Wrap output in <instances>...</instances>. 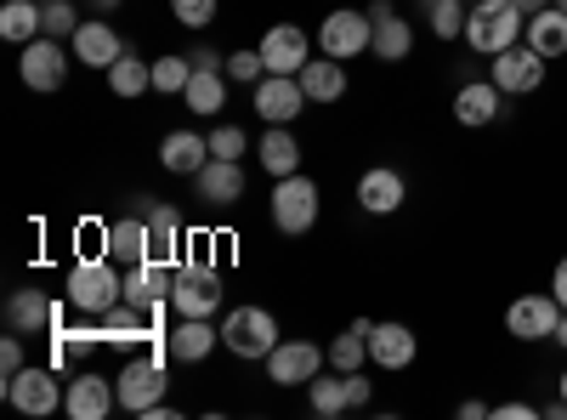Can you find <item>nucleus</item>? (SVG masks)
<instances>
[{"mask_svg": "<svg viewBox=\"0 0 567 420\" xmlns=\"http://www.w3.org/2000/svg\"><path fill=\"white\" fill-rule=\"evenodd\" d=\"M63 296H69L74 313L103 318L109 307L125 301V273H120V262H109V256H80V262L69 267V278H63Z\"/></svg>", "mask_w": 567, "mask_h": 420, "instance_id": "1", "label": "nucleus"}, {"mask_svg": "<svg viewBox=\"0 0 567 420\" xmlns=\"http://www.w3.org/2000/svg\"><path fill=\"white\" fill-rule=\"evenodd\" d=\"M528 29V12L516 0H471V18H465V45L477 58H499L505 45H516Z\"/></svg>", "mask_w": 567, "mask_h": 420, "instance_id": "2", "label": "nucleus"}, {"mask_svg": "<svg viewBox=\"0 0 567 420\" xmlns=\"http://www.w3.org/2000/svg\"><path fill=\"white\" fill-rule=\"evenodd\" d=\"M221 347L233 358H267L278 347V318L267 307H233L221 318Z\"/></svg>", "mask_w": 567, "mask_h": 420, "instance_id": "3", "label": "nucleus"}, {"mask_svg": "<svg viewBox=\"0 0 567 420\" xmlns=\"http://www.w3.org/2000/svg\"><path fill=\"white\" fill-rule=\"evenodd\" d=\"M171 307L182 318H210L221 307V273L199 256V262H182L176 267V285H171Z\"/></svg>", "mask_w": 567, "mask_h": 420, "instance_id": "4", "label": "nucleus"}, {"mask_svg": "<svg viewBox=\"0 0 567 420\" xmlns=\"http://www.w3.org/2000/svg\"><path fill=\"white\" fill-rule=\"evenodd\" d=\"M63 398H69V387L58 381V363L52 369H45V363H23L18 376L7 381V403L18 414H52V409H63Z\"/></svg>", "mask_w": 567, "mask_h": 420, "instance_id": "5", "label": "nucleus"}, {"mask_svg": "<svg viewBox=\"0 0 567 420\" xmlns=\"http://www.w3.org/2000/svg\"><path fill=\"white\" fill-rule=\"evenodd\" d=\"M114 392H120V409H125V414H148V409H154V403L171 392L165 358H159V352H154V358H131V363L120 369Z\"/></svg>", "mask_w": 567, "mask_h": 420, "instance_id": "6", "label": "nucleus"}, {"mask_svg": "<svg viewBox=\"0 0 567 420\" xmlns=\"http://www.w3.org/2000/svg\"><path fill=\"white\" fill-rule=\"evenodd\" d=\"M545 63L550 58H539L528 40H516V45H505L499 58H488V80L505 91V98H528V91L545 85Z\"/></svg>", "mask_w": 567, "mask_h": 420, "instance_id": "7", "label": "nucleus"}, {"mask_svg": "<svg viewBox=\"0 0 567 420\" xmlns=\"http://www.w3.org/2000/svg\"><path fill=\"white\" fill-rule=\"evenodd\" d=\"M318 52L323 58H341V63L374 52V18L369 12H329L323 29H318Z\"/></svg>", "mask_w": 567, "mask_h": 420, "instance_id": "8", "label": "nucleus"}, {"mask_svg": "<svg viewBox=\"0 0 567 420\" xmlns=\"http://www.w3.org/2000/svg\"><path fill=\"white\" fill-rule=\"evenodd\" d=\"M272 222L278 233H307L318 222V182L312 176H278V188H272Z\"/></svg>", "mask_w": 567, "mask_h": 420, "instance_id": "9", "label": "nucleus"}, {"mask_svg": "<svg viewBox=\"0 0 567 420\" xmlns=\"http://www.w3.org/2000/svg\"><path fill=\"white\" fill-rule=\"evenodd\" d=\"M556 324H561V301L545 290V296H516L505 307V330L516 341H556Z\"/></svg>", "mask_w": 567, "mask_h": 420, "instance_id": "10", "label": "nucleus"}, {"mask_svg": "<svg viewBox=\"0 0 567 420\" xmlns=\"http://www.w3.org/2000/svg\"><path fill=\"white\" fill-rule=\"evenodd\" d=\"M18 74H23V85H29V91H63V80H69V52H63V45H58L52 34H40V40H29V45H23Z\"/></svg>", "mask_w": 567, "mask_h": 420, "instance_id": "11", "label": "nucleus"}, {"mask_svg": "<svg viewBox=\"0 0 567 420\" xmlns=\"http://www.w3.org/2000/svg\"><path fill=\"white\" fill-rule=\"evenodd\" d=\"M323 358H329V352H318L312 341H278V347L267 352V381H272V387H307L318 369H323Z\"/></svg>", "mask_w": 567, "mask_h": 420, "instance_id": "12", "label": "nucleus"}, {"mask_svg": "<svg viewBox=\"0 0 567 420\" xmlns=\"http://www.w3.org/2000/svg\"><path fill=\"white\" fill-rule=\"evenodd\" d=\"M103 256L120 262V267H136V262H148L154 256V233H148V216L142 211H125L109 222V239H103Z\"/></svg>", "mask_w": 567, "mask_h": 420, "instance_id": "13", "label": "nucleus"}, {"mask_svg": "<svg viewBox=\"0 0 567 420\" xmlns=\"http://www.w3.org/2000/svg\"><path fill=\"white\" fill-rule=\"evenodd\" d=\"M301 109H307V91H301L296 74H261L256 80V114L267 125H290Z\"/></svg>", "mask_w": 567, "mask_h": 420, "instance_id": "14", "label": "nucleus"}, {"mask_svg": "<svg viewBox=\"0 0 567 420\" xmlns=\"http://www.w3.org/2000/svg\"><path fill=\"white\" fill-rule=\"evenodd\" d=\"M261 58H267V74H301L312 63V45H307V29L296 23H272L261 34Z\"/></svg>", "mask_w": 567, "mask_h": 420, "instance_id": "15", "label": "nucleus"}, {"mask_svg": "<svg viewBox=\"0 0 567 420\" xmlns=\"http://www.w3.org/2000/svg\"><path fill=\"white\" fill-rule=\"evenodd\" d=\"M63 409H69L74 420H103V414H114V409H120V392H114V381H109V376H97V369H80V376L69 381Z\"/></svg>", "mask_w": 567, "mask_h": 420, "instance_id": "16", "label": "nucleus"}, {"mask_svg": "<svg viewBox=\"0 0 567 420\" xmlns=\"http://www.w3.org/2000/svg\"><path fill=\"white\" fill-rule=\"evenodd\" d=\"M69 45H74V58H80V69H114V58L125 52L120 45V34H114V23H103V18H85L74 34H69Z\"/></svg>", "mask_w": 567, "mask_h": 420, "instance_id": "17", "label": "nucleus"}, {"mask_svg": "<svg viewBox=\"0 0 567 420\" xmlns=\"http://www.w3.org/2000/svg\"><path fill=\"white\" fill-rule=\"evenodd\" d=\"M171 285H176V262H165V256H148V262L125 267V301L159 307V301H171Z\"/></svg>", "mask_w": 567, "mask_h": 420, "instance_id": "18", "label": "nucleus"}, {"mask_svg": "<svg viewBox=\"0 0 567 420\" xmlns=\"http://www.w3.org/2000/svg\"><path fill=\"white\" fill-rule=\"evenodd\" d=\"M414 352H420V341H414L409 324H374V330H369V363H374V369H386V376L409 369Z\"/></svg>", "mask_w": 567, "mask_h": 420, "instance_id": "19", "label": "nucleus"}, {"mask_svg": "<svg viewBox=\"0 0 567 420\" xmlns=\"http://www.w3.org/2000/svg\"><path fill=\"white\" fill-rule=\"evenodd\" d=\"M7 324H12L18 336H52V330H63V307L45 301L40 290H18L7 301Z\"/></svg>", "mask_w": 567, "mask_h": 420, "instance_id": "20", "label": "nucleus"}, {"mask_svg": "<svg viewBox=\"0 0 567 420\" xmlns=\"http://www.w3.org/2000/svg\"><path fill=\"white\" fill-rule=\"evenodd\" d=\"M403 199H409V182H403L392 165H369V171L358 176V205H363L369 216H392Z\"/></svg>", "mask_w": 567, "mask_h": 420, "instance_id": "21", "label": "nucleus"}, {"mask_svg": "<svg viewBox=\"0 0 567 420\" xmlns=\"http://www.w3.org/2000/svg\"><path fill=\"white\" fill-rule=\"evenodd\" d=\"M369 18H374V58H381V63H403V58L414 52V29H409V18H398L386 0H374Z\"/></svg>", "mask_w": 567, "mask_h": 420, "instance_id": "22", "label": "nucleus"}, {"mask_svg": "<svg viewBox=\"0 0 567 420\" xmlns=\"http://www.w3.org/2000/svg\"><path fill=\"white\" fill-rule=\"evenodd\" d=\"M131 211H142V216H148V233H154V256H165V262H176V267H182V216H176L165 199H148V194H136V199H131Z\"/></svg>", "mask_w": 567, "mask_h": 420, "instance_id": "23", "label": "nucleus"}, {"mask_svg": "<svg viewBox=\"0 0 567 420\" xmlns=\"http://www.w3.org/2000/svg\"><path fill=\"white\" fill-rule=\"evenodd\" d=\"M159 165H165L171 176H199V171L210 165V136H199V131H171L165 143H159Z\"/></svg>", "mask_w": 567, "mask_h": 420, "instance_id": "24", "label": "nucleus"}, {"mask_svg": "<svg viewBox=\"0 0 567 420\" xmlns=\"http://www.w3.org/2000/svg\"><path fill=\"white\" fill-rule=\"evenodd\" d=\"M499 103H505V91L494 80H465L454 91V120L460 125H494L499 120Z\"/></svg>", "mask_w": 567, "mask_h": 420, "instance_id": "25", "label": "nucleus"}, {"mask_svg": "<svg viewBox=\"0 0 567 420\" xmlns=\"http://www.w3.org/2000/svg\"><path fill=\"white\" fill-rule=\"evenodd\" d=\"M194 188L205 205H239L245 199V165L239 160H210L199 176H194Z\"/></svg>", "mask_w": 567, "mask_h": 420, "instance_id": "26", "label": "nucleus"}, {"mask_svg": "<svg viewBox=\"0 0 567 420\" xmlns=\"http://www.w3.org/2000/svg\"><path fill=\"white\" fill-rule=\"evenodd\" d=\"M216 341H221V330H210V318H182L176 330L165 336V347H171L176 363H205L216 352Z\"/></svg>", "mask_w": 567, "mask_h": 420, "instance_id": "27", "label": "nucleus"}, {"mask_svg": "<svg viewBox=\"0 0 567 420\" xmlns=\"http://www.w3.org/2000/svg\"><path fill=\"white\" fill-rule=\"evenodd\" d=\"M296 80L307 91V103H341L347 98V63L341 58H312Z\"/></svg>", "mask_w": 567, "mask_h": 420, "instance_id": "28", "label": "nucleus"}, {"mask_svg": "<svg viewBox=\"0 0 567 420\" xmlns=\"http://www.w3.org/2000/svg\"><path fill=\"white\" fill-rule=\"evenodd\" d=\"M182 103H187V114L216 120V109H227V69H199L194 63V80H187Z\"/></svg>", "mask_w": 567, "mask_h": 420, "instance_id": "29", "label": "nucleus"}, {"mask_svg": "<svg viewBox=\"0 0 567 420\" xmlns=\"http://www.w3.org/2000/svg\"><path fill=\"white\" fill-rule=\"evenodd\" d=\"M523 40L534 45L539 58H567V12H561V7L534 12V18H528V29H523Z\"/></svg>", "mask_w": 567, "mask_h": 420, "instance_id": "30", "label": "nucleus"}, {"mask_svg": "<svg viewBox=\"0 0 567 420\" xmlns=\"http://www.w3.org/2000/svg\"><path fill=\"white\" fill-rule=\"evenodd\" d=\"M0 34H7L12 45L40 40L45 34V7L40 0H7V7H0Z\"/></svg>", "mask_w": 567, "mask_h": 420, "instance_id": "31", "label": "nucleus"}, {"mask_svg": "<svg viewBox=\"0 0 567 420\" xmlns=\"http://www.w3.org/2000/svg\"><path fill=\"white\" fill-rule=\"evenodd\" d=\"M109 91H114V98H142V91H154V63H142L136 52H131V45H125V52L114 58V69H109Z\"/></svg>", "mask_w": 567, "mask_h": 420, "instance_id": "32", "label": "nucleus"}, {"mask_svg": "<svg viewBox=\"0 0 567 420\" xmlns=\"http://www.w3.org/2000/svg\"><path fill=\"white\" fill-rule=\"evenodd\" d=\"M261 171H272V176H296L301 171V143L284 125L261 131Z\"/></svg>", "mask_w": 567, "mask_h": 420, "instance_id": "33", "label": "nucleus"}, {"mask_svg": "<svg viewBox=\"0 0 567 420\" xmlns=\"http://www.w3.org/2000/svg\"><path fill=\"white\" fill-rule=\"evenodd\" d=\"M369 330H374L369 318H352V330H341L336 341H329V363H336V369H363V358H369Z\"/></svg>", "mask_w": 567, "mask_h": 420, "instance_id": "34", "label": "nucleus"}, {"mask_svg": "<svg viewBox=\"0 0 567 420\" xmlns=\"http://www.w3.org/2000/svg\"><path fill=\"white\" fill-rule=\"evenodd\" d=\"M307 403H312V414H323V420L347 414V409H352V398H347V376H312V381H307Z\"/></svg>", "mask_w": 567, "mask_h": 420, "instance_id": "35", "label": "nucleus"}, {"mask_svg": "<svg viewBox=\"0 0 567 420\" xmlns=\"http://www.w3.org/2000/svg\"><path fill=\"white\" fill-rule=\"evenodd\" d=\"M97 341H103V330H69V324H63V330H52V363L58 369L85 363V352L97 347Z\"/></svg>", "mask_w": 567, "mask_h": 420, "instance_id": "36", "label": "nucleus"}, {"mask_svg": "<svg viewBox=\"0 0 567 420\" xmlns=\"http://www.w3.org/2000/svg\"><path fill=\"white\" fill-rule=\"evenodd\" d=\"M425 18H432V34H437V40H465L471 0H432V7H425Z\"/></svg>", "mask_w": 567, "mask_h": 420, "instance_id": "37", "label": "nucleus"}, {"mask_svg": "<svg viewBox=\"0 0 567 420\" xmlns=\"http://www.w3.org/2000/svg\"><path fill=\"white\" fill-rule=\"evenodd\" d=\"M187 80H194V58H159L154 63V91H165V98H182Z\"/></svg>", "mask_w": 567, "mask_h": 420, "instance_id": "38", "label": "nucleus"}, {"mask_svg": "<svg viewBox=\"0 0 567 420\" xmlns=\"http://www.w3.org/2000/svg\"><path fill=\"white\" fill-rule=\"evenodd\" d=\"M239 154H250V136L239 125H216L210 131V160H239Z\"/></svg>", "mask_w": 567, "mask_h": 420, "instance_id": "39", "label": "nucleus"}, {"mask_svg": "<svg viewBox=\"0 0 567 420\" xmlns=\"http://www.w3.org/2000/svg\"><path fill=\"white\" fill-rule=\"evenodd\" d=\"M221 69H227V80L256 85V80L267 74V58H261V52H233V58H221Z\"/></svg>", "mask_w": 567, "mask_h": 420, "instance_id": "40", "label": "nucleus"}, {"mask_svg": "<svg viewBox=\"0 0 567 420\" xmlns=\"http://www.w3.org/2000/svg\"><path fill=\"white\" fill-rule=\"evenodd\" d=\"M171 18H176L182 29H205V23L216 18V0H171Z\"/></svg>", "mask_w": 567, "mask_h": 420, "instance_id": "41", "label": "nucleus"}, {"mask_svg": "<svg viewBox=\"0 0 567 420\" xmlns=\"http://www.w3.org/2000/svg\"><path fill=\"white\" fill-rule=\"evenodd\" d=\"M74 29H80V12L69 7V0H45V34L63 40V34H74Z\"/></svg>", "mask_w": 567, "mask_h": 420, "instance_id": "42", "label": "nucleus"}, {"mask_svg": "<svg viewBox=\"0 0 567 420\" xmlns=\"http://www.w3.org/2000/svg\"><path fill=\"white\" fill-rule=\"evenodd\" d=\"M18 369H23V341H18V330H12L7 341H0V376H7V381H12V376H18Z\"/></svg>", "mask_w": 567, "mask_h": 420, "instance_id": "43", "label": "nucleus"}, {"mask_svg": "<svg viewBox=\"0 0 567 420\" xmlns=\"http://www.w3.org/2000/svg\"><path fill=\"white\" fill-rule=\"evenodd\" d=\"M341 376H347V398H352V409H363V403L374 398V381L363 376V369H341Z\"/></svg>", "mask_w": 567, "mask_h": 420, "instance_id": "44", "label": "nucleus"}, {"mask_svg": "<svg viewBox=\"0 0 567 420\" xmlns=\"http://www.w3.org/2000/svg\"><path fill=\"white\" fill-rule=\"evenodd\" d=\"M550 296L561 301V313H567V256L556 262V278H550Z\"/></svg>", "mask_w": 567, "mask_h": 420, "instance_id": "45", "label": "nucleus"}, {"mask_svg": "<svg viewBox=\"0 0 567 420\" xmlns=\"http://www.w3.org/2000/svg\"><path fill=\"white\" fill-rule=\"evenodd\" d=\"M494 414H499V420H534V403H499Z\"/></svg>", "mask_w": 567, "mask_h": 420, "instance_id": "46", "label": "nucleus"}, {"mask_svg": "<svg viewBox=\"0 0 567 420\" xmlns=\"http://www.w3.org/2000/svg\"><path fill=\"white\" fill-rule=\"evenodd\" d=\"M483 414H494L483 398H465V403H460V420H483Z\"/></svg>", "mask_w": 567, "mask_h": 420, "instance_id": "47", "label": "nucleus"}, {"mask_svg": "<svg viewBox=\"0 0 567 420\" xmlns=\"http://www.w3.org/2000/svg\"><path fill=\"white\" fill-rule=\"evenodd\" d=\"M516 7H523V12L534 18V12H545V7H556V0H516Z\"/></svg>", "mask_w": 567, "mask_h": 420, "instance_id": "48", "label": "nucleus"}, {"mask_svg": "<svg viewBox=\"0 0 567 420\" xmlns=\"http://www.w3.org/2000/svg\"><path fill=\"white\" fill-rule=\"evenodd\" d=\"M556 347L567 352V313H561V324H556Z\"/></svg>", "mask_w": 567, "mask_h": 420, "instance_id": "49", "label": "nucleus"}, {"mask_svg": "<svg viewBox=\"0 0 567 420\" xmlns=\"http://www.w3.org/2000/svg\"><path fill=\"white\" fill-rule=\"evenodd\" d=\"M556 387H561V398H567V369H561V381H556Z\"/></svg>", "mask_w": 567, "mask_h": 420, "instance_id": "50", "label": "nucleus"}, {"mask_svg": "<svg viewBox=\"0 0 567 420\" xmlns=\"http://www.w3.org/2000/svg\"><path fill=\"white\" fill-rule=\"evenodd\" d=\"M97 7H103V12H109V7H120V0H97Z\"/></svg>", "mask_w": 567, "mask_h": 420, "instance_id": "51", "label": "nucleus"}, {"mask_svg": "<svg viewBox=\"0 0 567 420\" xmlns=\"http://www.w3.org/2000/svg\"><path fill=\"white\" fill-rule=\"evenodd\" d=\"M556 7H561V12H567V0H556Z\"/></svg>", "mask_w": 567, "mask_h": 420, "instance_id": "52", "label": "nucleus"}, {"mask_svg": "<svg viewBox=\"0 0 567 420\" xmlns=\"http://www.w3.org/2000/svg\"><path fill=\"white\" fill-rule=\"evenodd\" d=\"M420 7H432V0H420Z\"/></svg>", "mask_w": 567, "mask_h": 420, "instance_id": "53", "label": "nucleus"}, {"mask_svg": "<svg viewBox=\"0 0 567 420\" xmlns=\"http://www.w3.org/2000/svg\"><path fill=\"white\" fill-rule=\"evenodd\" d=\"M40 7H45V0H40Z\"/></svg>", "mask_w": 567, "mask_h": 420, "instance_id": "54", "label": "nucleus"}]
</instances>
